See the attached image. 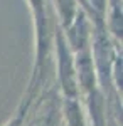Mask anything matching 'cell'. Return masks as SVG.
<instances>
[{"label": "cell", "mask_w": 123, "mask_h": 126, "mask_svg": "<svg viewBox=\"0 0 123 126\" xmlns=\"http://www.w3.org/2000/svg\"><path fill=\"white\" fill-rule=\"evenodd\" d=\"M56 47H57V62H59V82L66 97H78V79L74 69V56L62 35V29L56 32Z\"/></svg>", "instance_id": "cell-1"}, {"label": "cell", "mask_w": 123, "mask_h": 126, "mask_svg": "<svg viewBox=\"0 0 123 126\" xmlns=\"http://www.w3.org/2000/svg\"><path fill=\"white\" fill-rule=\"evenodd\" d=\"M30 3V10L34 15L36 24V34H37V59H36V69H42L46 62L49 49H51V32H49V19L46 12V0H27Z\"/></svg>", "instance_id": "cell-2"}, {"label": "cell", "mask_w": 123, "mask_h": 126, "mask_svg": "<svg viewBox=\"0 0 123 126\" xmlns=\"http://www.w3.org/2000/svg\"><path fill=\"white\" fill-rule=\"evenodd\" d=\"M89 20L86 17L84 10L79 9L76 14L73 24L66 29V37H67V46L71 49V52H83L89 49Z\"/></svg>", "instance_id": "cell-3"}, {"label": "cell", "mask_w": 123, "mask_h": 126, "mask_svg": "<svg viewBox=\"0 0 123 126\" xmlns=\"http://www.w3.org/2000/svg\"><path fill=\"white\" fill-rule=\"evenodd\" d=\"M64 116L67 126H86L83 119V111L78 103V97H66L64 101Z\"/></svg>", "instance_id": "cell-4"}]
</instances>
